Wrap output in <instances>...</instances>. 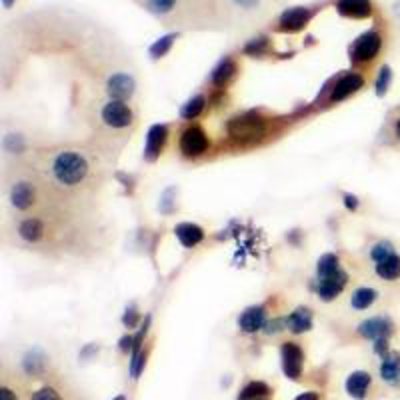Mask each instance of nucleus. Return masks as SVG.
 I'll return each instance as SVG.
<instances>
[{"label":"nucleus","instance_id":"nucleus-12","mask_svg":"<svg viewBox=\"0 0 400 400\" xmlns=\"http://www.w3.org/2000/svg\"><path fill=\"white\" fill-rule=\"evenodd\" d=\"M308 20H310L308 8H303V6L288 8L287 13L280 16V29L282 31H301Z\"/></svg>","mask_w":400,"mask_h":400},{"label":"nucleus","instance_id":"nucleus-13","mask_svg":"<svg viewBox=\"0 0 400 400\" xmlns=\"http://www.w3.org/2000/svg\"><path fill=\"white\" fill-rule=\"evenodd\" d=\"M365 80L360 74H349L342 80H338V84L335 86L333 95H330V100L333 102H338V100H344L346 96H351L352 93H356L358 88H362Z\"/></svg>","mask_w":400,"mask_h":400},{"label":"nucleus","instance_id":"nucleus-31","mask_svg":"<svg viewBox=\"0 0 400 400\" xmlns=\"http://www.w3.org/2000/svg\"><path fill=\"white\" fill-rule=\"evenodd\" d=\"M390 80H392V72H390V68H388V66H383V68H381V74H378V79H376V95L383 96L384 93L388 90Z\"/></svg>","mask_w":400,"mask_h":400},{"label":"nucleus","instance_id":"nucleus-4","mask_svg":"<svg viewBox=\"0 0 400 400\" xmlns=\"http://www.w3.org/2000/svg\"><path fill=\"white\" fill-rule=\"evenodd\" d=\"M280 356H282V370L287 374L288 378L296 381L303 372V360L304 354L301 351V346H296L294 342H287L280 351Z\"/></svg>","mask_w":400,"mask_h":400},{"label":"nucleus","instance_id":"nucleus-21","mask_svg":"<svg viewBox=\"0 0 400 400\" xmlns=\"http://www.w3.org/2000/svg\"><path fill=\"white\" fill-rule=\"evenodd\" d=\"M18 232L26 242H36V240H40L42 232H45V224L40 223L38 218H29V221L20 224Z\"/></svg>","mask_w":400,"mask_h":400},{"label":"nucleus","instance_id":"nucleus-30","mask_svg":"<svg viewBox=\"0 0 400 400\" xmlns=\"http://www.w3.org/2000/svg\"><path fill=\"white\" fill-rule=\"evenodd\" d=\"M148 8L157 15H166L176 6V0H146Z\"/></svg>","mask_w":400,"mask_h":400},{"label":"nucleus","instance_id":"nucleus-29","mask_svg":"<svg viewBox=\"0 0 400 400\" xmlns=\"http://www.w3.org/2000/svg\"><path fill=\"white\" fill-rule=\"evenodd\" d=\"M372 258L376 260V262H381V260H384V258H388V256L394 255V246L388 242V240H383V242H378L374 248H372Z\"/></svg>","mask_w":400,"mask_h":400},{"label":"nucleus","instance_id":"nucleus-5","mask_svg":"<svg viewBox=\"0 0 400 400\" xmlns=\"http://www.w3.org/2000/svg\"><path fill=\"white\" fill-rule=\"evenodd\" d=\"M207 148H208V138L200 128L192 127L182 132V136H180V150H182L184 154L196 157V154H202Z\"/></svg>","mask_w":400,"mask_h":400},{"label":"nucleus","instance_id":"nucleus-11","mask_svg":"<svg viewBox=\"0 0 400 400\" xmlns=\"http://www.w3.org/2000/svg\"><path fill=\"white\" fill-rule=\"evenodd\" d=\"M134 93V80L128 74H114L109 80V95L114 100H127Z\"/></svg>","mask_w":400,"mask_h":400},{"label":"nucleus","instance_id":"nucleus-6","mask_svg":"<svg viewBox=\"0 0 400 400\" xmlns=\"http://www.w3.org/2000/svg\"><path fill=\"white\" fill-rule=\"evenodd\" d=\"M264 130L260 118L248 116V118H234L228 127V132L237 138H258Z\"/></svg>","mask_w":400,"mask_h":400},{"label":"nucleus","instance_id":"nucleus-34","mask_svg":"<svg viewBox=\"0 0 400 400\" xmlns=\"http://www.w3.org/2000/svg\"><path fill=\"white\" fill-rule=\"evenodd\" d=\"M264 48H266V38H258V40H253L250 45H246L244 50H246L248 54H260Z\"/></svg>","mask_w":400,"mask_h":400},{"label":"nucleus","instance_id":"nucleus-37","mask_svg":"<svg viewBox=\"0 0 400 400\" xmlns=\"http://www.w3.org/2000/svg\"><path fill=\"white\" fill-rule=\"evenodd\" d=\"M280 326H282V320H274V322H269V324H266V335H272V333H278V330H282Z\"/></svg>","mask_w":400,"mask_h":400},{"label":"nucleus","instance_id":"nucleus-10","mask_svg":"<svg viewBox=\"0 0 400 400\" xmlns=\"http://www.w3.org/2000/svg\"><path fill=\"white\" fill-rule=\"evenodd\" d=\"M381 376L384 383L399 386L400 384V354L399 352H386L381 365Z\"/></svg>","mask_w":400,"mask_h":400},{"label":"nucleus","instance_id":"nucleus-28","mask_svg":"<svg viewBox=\"0 0 400 400\" xmlns=\"http://www.w3.org/2000/svg\"><path fill=\"white\" fill-rule=\"evenodd\" d=\"M176 34H166V36H162V38H159L152 47H150V54L154 56V58H160V56H164L168 50H170V47H173V42H175Z\"/></svg>","mask_w":400,"mask_h":400},{"label":"nucleus","instance_id":"nucleus-43","mask_svg":"<svg viewBox=\"0 0 400 400\" xmlns=\"http://www.w3.org/2000/svg\"><path fill=\"white\" fill-rule=\"evenodd\" d=\"M2 2H4V8H10V6H13V2H15V0H2Z\"/></svg>","mask_w":400,"mask_h":400},{"label":"nucleus","instance_id":"nucleus-41","mask_svg":"<svg viewBox=\"0 0 400 400\" xmlns=\"http://www.w3.org/2000/svg\"><path fill=\"white\" fill-rule=\"evenodd\" d=\"M294 400H319V394L317 392H304V394L296 397Z\"/></svg>","mask_w":400,"mask_h":400},{"label":"nucleus","instance_id":"nucleus-32","mask_svg":"<svg viewBox=\"0 0 400 400\" xmlns=\"http://www.w3.org/2000/svg\"><path fill=\"white\" fill-rule=\"evenodd\" d=\"M143 368H144V352L134 351L132 360H130V374H132V378H138L141 372H143Z\"/></svg>","mask_w":400,"mask_h":400},{"label":"nucleus","instance_id":"nucleus-20","mask_svg":"<svg viewBox=\"0 0 400 400\" xmlns=\"http://www.w3.org/2000/svg\"><path fill=\"white\" fill-rule=\"evenodd\" d=\"M376 274L384 280H397L400 276V256L392 255L376 264Z\"/></svg>","mask_w":400,"mask_h":400},{"label":"nucleus","instance_id":"nucleus-35","mask_svg":"<svg viewBox=\"0 0 400 400\" xmlns=\"http://www.w3.org/2000/svg\"><path fill=\"white\" fill-rule=\"evenodd\" d=\"M136 320H138V317H136V310H134V308H130V310H127V314H125L122 322L127 324L128 328H132V326L136 324Z\"/></svg>","mask_w":400,"mask_h":400},{"label":"nucleus","instance_id":"nucleus-17","mask_svg":"<svg viewBox=\"0 0 400 400\" xmlns=\"http://www.w3.org/2000/svg\"><path fill=\"white\" fill-rule=\"evenodd\" d=\"M176 237L178 240L184 244V246H196L200 240L205 239V232H202V228L200 226H196V224H180V226H176Z\"/></svg>","mask_w":400,"mask_h":400},{"label":"nucleus","instance_id":"nucleus-7","mask_svg":"<svg viewBox=\"0 0 400 400\" xmlns=\"http://www.w3.org/2000/svg\"><path fill=\"white\" fill-rule=\"evenodd\" d=\"M346 285V274L342 271H336L330 276H324L319 280V294L324 301H333L336 294L342 292V288Z\"/></svg>","mask_w":400,"mask_h":400},{"label":"nucleus","instance_id":"nucleus-22","mask_svg":"<svg viewBox=\"0 0 400 400\" xmlns=\"http://www.w3.org/2000/svg\"><path fill=\"white\" fill-rule=\"evenodd\" d=\"M376 290H372V288H358V290H354V294H352L351 304L352 308H356V310H367L368 306H372V303L376 301Z\"/></svg>","mask_w":400,"mask_h":400},{"label":"nucleus","instance_id":"nucleus-23","mask_svg":"<svg viewBox=\"0 0 400 400\" xmlns=\"http://www.w3.org/2000/svg\"><path fill=\"white\" fill-rule=\"evenodd\" d=\"M234 72H237V64L232 63L230 58H226V61H223V63L214 68V72H212V82L221 86V84H224V82H228V80L232 79Z\"/></svg>","mask_w":400,"mask_h":400},{"label":"nucleus","instance_id":"nucleus-8","mask_svg":"<svg viewBox=\"0 0 400 400\" xmlns=\"http://www.w3.org/2000/svg\"><path fill=\"white\" fill-rule=\"evenodd\" d=\"M358 333L370 338V340H378V338H388V335L392 333V324L390 320L383 319V317H376V319L365 320L360 326H358Z\"/></svg>","mask_w":400,"mask_h":400},{"label":"nucleus","instance_id":"nucleus-24","mask_svg":"<svg viewBox=\"0 0 400 400\" xmlns=\"http://www.w3.org/2000/svg\"><path fill=\"white\" fill-rule=\"evenodd\" d=\"M22 365H24V370H26L29 374H40V372L45 370V356L38 351H32L24 356V362H22Z\"/></svg>","mask_w":400,"mask_h":400},{"label":"nucleus","instance_id":"nucleus-14","mask_svg":"<svg viewBox=\"0 0 400 400\" xmlns=\"http://www.w3.org/2000/svg\"><path fill=\"white\" fill-rule=\"evenodd\" d=\"M370 386V374L368 372H352L351 376L346 378V392L351 394L352 399L362 400L367 397V390Z\"/></svg>","mask_w":400,"mask_h":400},{"label":"nucleus","instance_id":"nucleus-42","mask_svg":"<svg viewBox=\"0 0 400 400\" xmlns=\"http://www.w3.org/2000/svg\"><path fill=\"white\" fill-rule=\"evenodd\" d=\"M346 207L349 208L358 207V202H356V198H354V196H346Z\"/></svg>","mask_w":400,"mask_h":400},{"label":"nucleus","instance_id":"nucleus-36","mask_svg":"<svg viewBox=\"0 0 400 400\" xmlns=\"http://www.w3.org/2000/svg\"><path fill=\"white\" fill-rule=\"evenodd\" d=\"M376 344H374V351L378 352V354H386L388 352V342H386V338H378V340H374Z\"/></svg>","mask_w":400,"mask_h":400},{"label":"nucleus","instance_id":"nucleus-3","mask_svg":"<svg viewBox=\"0 0 400 400\" xmlns=\"http://www.w3.org/2000/svg\"><path fill=\"white\" fill-rule=\"evenodd\" d=\"M102 120L112 128H127L132 122V111L122 100H112L102 109Z\"/></svg>","mask_w":400,"mask_h":400},{"label":"nucleus","instance_id":"nucleus-19","mask_svg":"<svg viewBox=\"0 0 400 400\" xmlns=\"http://www.w3.org/2000/svg\"><path fill=\"white\" fill-rule=\"evenodd\" d=\"M10 200H13V205L16 208L24 210V208L31 207L32 200H34V189L29 182H18L13 189V192H10Z\"/></svg>","mask_w":400,"mask_h":400},{"label":"nucleus","instance_id":"nucleus-39","mask_svg":"<svg viewBox=\"0 0 400 400\" xmlns=\"http://www.w3.org/2000/svg\"><path fill=\"white\" fill-rule=\"evenodd\" d=\"M132 342H134V340H132V338H130V336H125V338H122V340H120V351H125V352H127L128 349H130V346H132Z\"/></svg>","mask_w":400,"mask_h":400},{"label":"nucleus","instance_id":"nucleus-33","mask_svg":"<svg viewBox=\"0 0 400 400\" xmlns=\"http://www.w3.org/2000/svg\"><path fill=\"white\" fill-rule=\"evenodd\" d=\"M32 400H61V397H58V392L54 388L48 386V388H40L38 392H34Z\"/></svg>","mask_w":400,"mask_h":400},{"label":"nucleus","instance_id":"nucleus-18","mask_svg":"<svg viewBox=\"0 0 400 400\" xmlns=\"http://www.w3.org/2000/svg\"><path fill=\"white\" fill-rule=\"evenodd\" d=\"M287 324L288 328H290L292 333H296V335L306 333V330H310V326H312V314H310L308 308H298L296 312H292V314L288 317Z\"/></svg>","mask_w":400,"mask_h":400},{"label":"nucleus","instance_id":"nucleus-46","mask_svg":"<svg viewBox=\"0 0 400 400\" xmlns=\"http://www.w3.org/2000/svg\"><path fill=\"white\" fill-rule=\"evenodd\" d=\"M397 15L400 16V2H399V4H397Z\"/></svg>","mask_w":400,"mask_h":400},{"label":"nucleus","instance_id":"nucleus-1","mask_svg":"<svg viewBox=\"0 0 400 400\" xmlns=\"http://www.w3.org/2000/svg\"><path fill=\"white\" fill-rule=\"evenodd\" d=\"M52 175L64 186L79 184L88 175V162L79 152H61L52 162Z\"/></svg>","mask_w":400,"mask_h":400},{"label":"nucleus","instance_id":"nucleus-15","mask_svg":"<svg viewBox=\"0 0 400 400\" xmlns=\"http://www.w3.org/2000/svg\"><path fill=\"white\" fill-rule=\"evenodd\" d=\"M264 319H266L264 308H262V306H258V308H250V310H246V312L240 317L239 324L244 333H256V330H260V328L264 326Z\"/></svg>","mask_w":400,"mask_h":400},{"label":"nucleus","instance_id":"nucleus-9","mask_svg":"<svg viewBox=\"0 0 400 400\" xmlns=\"http://www.w3.org/2000/svg\"><path fill=\"white\" fill-rule=\"evenodd\" d=\"M336 8L340 15L349 16V18H368L372 15L370 0H338Z\"/></svg>","mask_w":400,"mask_h":400},{"label":"nucleus","instance_id":"nucleus-44","mask_svg":"<svg viewBox=\"0 0 400 400\" xmlns=\"http://www.w3.org/2000/svg\"><path fill=\"white\" fill-rule=\"evenodd\" d=\"M394 130H397V136H399V141H400V118H399V122H397V127H394Z\"/></svg>","mask_w":400,"mask_h":400},{"label":"nucleus","instance_id":"nucleus-25","mask_svg":"<svg viewBox=\"0 0 400 400\" xmlns=\"http://www.w3.org/2000/svg\"><path fill=\"white\" fill-rule=\"evenodd\" d=\"M271 392V388L264 383H250L242 392H240L239 400H258L266 397Z\"/></svg>","mask_w":400,"mask_h":400},{"label":"nucleus","instance_id":"nucleus-38","mask_svg":"<svg viewBox=\"0 0 400 400\" xmlns=\"http://www.w3.org/2000/svg\"><path fill=\"white\" fill-rule=\"evenodd\" d=\"M0 400H18L16 399V394L10 390V388H0Z\"/></svg>","mask_w":400,"mask_h":400},{"label":"nucleus","instance_id":"nucleus-16","mask_svg":"<svg viewBox=\"0 0 400 400\" xmlns=\"http://www.w3.org/2000/svg\"><path fill=\"white\" fill-rule=\"evenodd\" d=\"M164 141H166V128L160 127V125L150 128V130H148V136H146V148H144L146 157H148V159H154L160 152V148L164 146Z\"/></svg>","mask_w":400,"mask_h":400},{"label":"nucleus","instance_id":"nucleus-26","mask_svg":"<svg viewBox=\"0 0 400 400\" xmlns=\"http://www.w3.org/2000/svg\"><path fill=\"white\" fill-rule=\"evenodd\" d=\"M205 109V98L202 96H194L192 100H189L186 104H184V109L180 111L182 114V118H186V120H192V118H196L200 112Z\"/></svg>","mask_w":400,"mask_h":400},{"label":"nucleus","instance_id":"nucleus-27","mask_svg":"<svg viewBox=\"0 0 400 400\" xmlns=\"http://www.w3.org/2000/svg\"><path fill=\"white\" fill-rule=\"evenodd\" d=\"M336 271H340L338 269V258L335 255H324L319 260V276L320 278H324V276H330V274H335Z\"/></svg>","mask_w":400,"mask_h":400},{"label":"nucleus","instance_id":"nucleus-45","mask_svg":"<svg viewBox=\"0 0 400 400\" xmlns=\"http://www.w3.org/2000/svg\"><path fill=\"white\" fill-rule=\"evenodd\" d=\"M112 400H127V399H125V397L120 394V397H116V399H112Z\"/></svg>","mask_w":400,"mask_h":400},{"label":"nucleus","instance_id":"nucleus-2","mask_svg":"<svg viewBox=\"0 0 400 400\" xmlns=\"http://www.w3.org/2000/svg\"><path fill=\"white\" fill-rule=\"evenodd\" d=\"M381 48H383V36L374 31L365 32L362 36L356 38L352 47V58L358 63H368L381 52Z\"/></svg>","mask_w":400,"mask_h":400},{"label":"nucleus","instance_id":"nucleus-40","mask_svg":"<svg viewBox=\"0 0 400 400\" xmlns=\"http://www.w3.org/2000/svg\"><path fill=\"white\" fill-rule=\"evenodd\" d=\"M234 2L240 4V6H244V8H253V6L258 4V0H234Z\"/></svg>","mask_w":400,"mask_h":400}]
</instances>
